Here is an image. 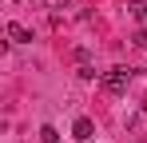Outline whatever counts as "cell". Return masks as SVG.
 Wrapping results in <instances>:
<instances>
[{
	"label": "cell",
	"mask_w": 147,
	"mask_h": 143,
	"mask_svg": "<svg viewBox=\"0 0 147 143\" xmlns=\"http://www.w3.org/2000/svg\"><path fill=\"white\" fill-rule=\"evenodd\" d=\"M103 92L107 95H123L127 92V84H131V68H111V72H103Z\"/></svg>",
	"instance_id": "obj_1"
},
{
	"label": "cell",
	"mask_w": 147,
	"mask_h": 143,
	"mask_svg": "<svg viewBox=\"0 0 147 143\" xmlns=\"http://www.w3.org/2000/svg\"><path fill=\"white\" fill-rule=\"evenodd\" d=\"M72 135H76V143H88V139H96V123H92L88 115H80V119L72 123Z\"/></svg>",
	"instance_id": "obj_2"
},
{
	"label": "cell",
	"mask_w": 147,
	"mask_h": 143,
	"mask_svg": "<svg viewBox=\"0 0 147 143\" xmlns=\"http://www.w3.org/2000/svg\"><path fill=\"white\" fill-rule=\"evenodd\" d=\"M4 36H8V44H32V32H28L24 24H8V28H4Z\"/></svg>",
	"instance_id": "obj_3"
},
{
	"label": "cell",
	"mask_w": 147,
	"mask_h": 143,
	"mask_svg": "<svg viewBox=\"0 0 147 143\" xmlns=\"http://www.w3.org/2000/svg\"><path fill=\"white\" fill-rule=\"evenodd\" d=\"M127 12H131V20L147 24V0H131V4H127Z\"/></svg>",
	"instance_id": "obj_4"
},
{
	"label": "cell",
	"mask_w": 147,
	"mask_h": 143,
	"mask_svg": "<svg viewBox=\"0 0 147 143\" xmlns=\"http://www.w3.org/2000/svg\"><path fill=\"white\" fill-rule=\"evenodd\" d=\"M40 143H60V131H56L52 123H44V127H40Z\"/></svg>",
	"instance_id": "obj_5"
},
{
	"label": "cell",
	"mask_w": 147,
	"mask_h": 143,
	"mask_svg": "<svg viewBox=\"0 0 147 143\" xmlns=\"http://www.w3.org/2000/svg\"><path fill=\"white\" fill-rule=\"evenodd\" d=\"M44 4H48V12H56V16H60V12H68V8H72V0H44Z\"/></svg>",
	"instance_id": "obj_6"
},
{
	"label": "cell",
	"mask_w": 147,
	"mask_h": 143,
	"mask_svg": "<svg viewBox=\"0 0 147 143\" xmlns=\"http://www.w3.org/2000/svg\"><path fill=\"white\" fill-rule=\"evenodd\" d=\"M76 76H80V80H96V64H80Z\"/></svg>",
	"instance_id": "obj_7"
},
{
	"label": "cell",
	"mask_w": 147,
	"mask_h": 143,
	"mask_svg": "<svg viewBox=\"0 0 147 143\" xmlns=\"http://www.w3.org/2000/svg\"><path fill=\"white\" fill-rule=\"evenodd\" d=\"M72 56H76V64H92V52H88V48H76Z\"/></svg>",
	"instance_id": "obj_8"
},
{
	"label": "cell",
	"mask_w": 147,
	"mask_h": 143,
	"mask_svg": "<svg viewBox=\"0 0 147 143\" xmlns=\"http://www.w3.org/2000/svg\"><path fill=\"white\" fill-rule=\"evenodd\" d=\"M131 44H135V48H147V28H143V32H135V36H131Z\"/></svg>",
	"instance_id": "obj_9"
},
{
	"label": "cell",
	"mask_w": 147,
	"mask_h": 143,
	"mask_svg": "<svg viewBox=\"0 0 147 143\" xmlns=\"http://www.w3.org/2000/svg\"><path fill=\"white\" fill-rule=\"evenodd\" d=\"M12 4H16V0H12Z\"/></svg>",
	"instance_id": "obj_10"
}]
</instances>
